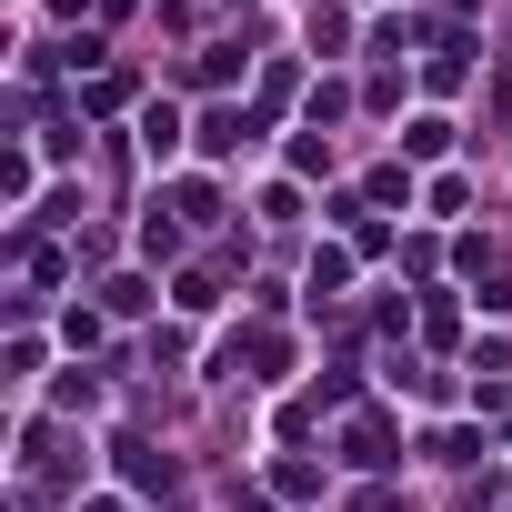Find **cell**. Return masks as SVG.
<instances>
[{"label": "cell", "instance_id": "6da1fadb", "mask_svg": "<svg viewBox=\"0 0 512 512\" xmlns=\"http://www.w3.org/2000/svg\"><path fill=\"white\" fill-rule=\"evenodd\" d=\"M282 362H292V342H282V332H241V342L221 352V372H251V382H272Z\"/></svg>", "mask_w": 512, "mask_h": 512}, {"label": "cell", "instance_id": "7a4b0ae2", "mask_svg": "<svg viewBox=\"0 0 512 512\" xmlns=\"http://www.w3.org/2000/svg\"><path fill=\"white\" fill-rule=\"evenodd\" d=\"M342 462L382 472V462H392V432H382V422H352V432H342Z\"/></svg>", "mask_w": 512, "mask_h": 512}, {"label": "cell", "instance_id": "3957f363", "mask_svg": "<svg viewBox=\"0 0 512 512\" xmlns=\"http://www.w3.org/2000/svg\"><path fill=\"white\" fill-rule=\"evenodd\" d=\"M141 141H151V161H171V151H181V111H171V101L141 111Z\"/></svg>", "mask_w": 512, "mask_h": 512}, {"label": "cell", "instance_id": "277c9868", "mask_svg": "<svg viewBox=\"0 0 512 512\" xmlns=\"http://www.w3.org/2000/svg\"><path fill=\"white\" fill-rule=\"evenodd\" d=\"M241 141H251V121H241V111H211V121H201V151H211V161H221V151H241Z\"/></svg>", "mask_w": 512, "mask_h": 512}, {"label": "cell", "instance_id": "5b68a950", "mask_svg": "<svg viewBox=\"0 0 512 512\" xmlns=\"http://www.w3.org/2000/svg\"><path fill=\"white\" fill-rule=\"evenodd\" d=\"M121 472H131V482H171V452H151V442H121Z\"/></svg>", "mask_w": 512, "mask_h": 512}, {"label": "cell", "instance_id": "8992f818", "mask_svg": "<svg viewBox=\"0 0 512 512\" xmlns=\"http://www.w3.org/2000/svg\"><path fill=\"white\" fill-rule=\"evenodd\" d=\"M81 512H121V502H81Z\"/></svg>", "mask_w": 512, "mask_h": 512}]
</instances>
